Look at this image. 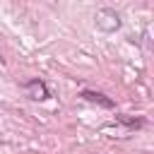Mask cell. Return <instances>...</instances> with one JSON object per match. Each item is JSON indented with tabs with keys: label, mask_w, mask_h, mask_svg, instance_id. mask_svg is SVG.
I'll return each instance as SVG.
<instances>
[{
	"label": "cell",
	"mask_w": 154,
	"mask_h": 154,
	"mask_svg": "<svg viewBox=\"0 0 154 154\" xmlns=\"http://www.w3.org/2000/svg\"><path fill=\"white\" fill-rule=\"evenodd\" d=\"M24 91H26V96L29 99H34V101H46L48 96H51V91H48V87H46V82L43 79H29L26 84H24Z\"/></svg>",
	"instance_id": "6da1fadb"
},
{
	"label": "cell",
	"mask_w": 154,
	"mask_h": 154,
	"mask_svg": "<svg viewBox=\"0 0 154 154\" xmlns=\"http://www.w3.org/2000/svg\"><path fill=\"white\" fill-rule=\"evenodd\" d=\"M82 99H84V101H91V103H99V106H103V108H113V101H111L106 94H101V91L84 89V91H82Z\"/></svg>",
	"instance_id": "7a4b0ae2"
}]
</instances>
